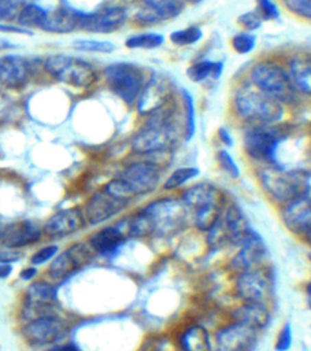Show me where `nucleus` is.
<instances>
[{"instance_id": "nucleus-34", "label": "nucleus", "mask_w": 311, "mask_h": 351, "mask_svg": "<svg viewBox=\"0 0 311 351\" xmlns=\"http://www.w3.org/2000/svg\"><path fill=\"white\" fill-rule=\"evenodd\" d=\"M164 43V36L156 32H145L133 34L126 38L125 45L129 49H153Z\"/></svg>"}, {"instance_id": "nucleus-51", "label": "nucleus", "mask_w": 311, "mask_h": 351, "mask_svg": "<svg viewBox=\"0 0 311 351\" xmlns=\"http://www.w3.org/2000/svg\"><path fill=\"white\" fill-rule=\"evenodd\" d=\"M306 304L307 308L311 311V280L306 285Z\"/></svg>"}, {"instance_id": "nucleus-4", "label": "nucleus", "mask_w": 311, "mask_h": 351, "mask_svg": "<svg viewBox=\"0 0 311 351\" xmlns=\"http://www.w3.org/2000/svg\"><path fill=\"white\" fill-rule=\"evenodd\" d=\"M258 180L264 193L281 206L299 196L310 195L311 189V171L306 169L264 165L258 171Z\"/></svg>"}, {"instance_id": "nucleus-28", "label": "nucleus", "mask_w": 311, "mask_h": 351, "mask_svg": "<svg viewBox=\"0 0 311 351\" xmlns=\"http://www.w3.org/2000/svg\"><path fill=\"white\" fill-rule=\"evenodd\" d=\"M179 351H212L208 330L201 325L188 326L178 337Z\"/></svg>"}, {"instance_id": "nucleus-45", "label": "nucleus", "mask_w": 311, "mask_h": 351, "mask_svg": "<svg viewBox=\"0 0 311 351\" xmlns=\"http://www.w3.org/2000/svg\"><path fill=\"white\" fill-rule=\"evenodd\" d=\"M56 252H58V245H47L44 248H40L37 252H34L30 261L33 265H42L51 261L56 255Z\"/></svg>"}, {"instance_id": "nucleus-7", "label": "nucleus", "mask_w": 311, "mask_h": 351, "mask_svg": "<svg viewBox=\"0 0 311 351\" xmlns=\"http://www.w3.org/2000/svg\"><path fill=\"white\" fill-rule=\"evenodd\" d=\"M286 130L275 125H245L242 130V147L247 156L260 166L278 165L277 149L285 140Z\"/></svg>"}, {"instance_id": "nucleus-16", "label": "nucleus", "mask_w": 311, "mask_h": 351, "mask_svg": "<svg viewBox=\"0 0 311 351\" xmlns=\"http://www.w3.org/2000/svg\"><path fill=\"white\" fill-rule=\"evenodd\" d=\"M64 333H66L64 322L55 315L36 317L22 328L23 337L32 346L51 344L62 339Z\"/></svg>"}, {"instance_id": "nucleus-1", "label": "nucleus", "mask_w": 311, "mask_h": 351, "mask_svg": "<svg viewBox=\"0 0 311 351\" xmlns=\"http://www.w3.org/2000/svg\"><path fill=\"white\" fill-rule=\"evenodd\" d=\"M190 222L189 213L181 197H159L136 213L126 223L130 237H170L182 232Z\"/></svg>"}, {"instance_id": "nucleus-21", "label": "nucleus", "mask_w": 311, "mask_h": 351, "mask_svg": "<svg viewBox=\"0 0 311 351\" xmlns=\"http://www.w3.org/2000/svg\"><path fill=\"white\" fill-rule=\"evenodd\" d=\"M92 255V248L85 244H74L63 254L58 255L56 259L48 267V273L51 277L59 280L75 271L81 265L89 261Z\"/></svg>"}, {"instance_id": "nucleus-24", "label": "nucleus", "mask_w": 311, "mask_h": 351, "mask_svg": "<svg viewBox=\"0 0 311 351\" xmlns=\"http://www.w3.org/2000/svg\"><path fill=\"white\" fill-rule=\"evenodd\" d=\"M126 237L127 234L122 226L108 225L89 237V247L100 255H110L125 243Z\"/></svg>"}, {"instance_id": "nucleus-31", "label": "nucleus", "mask_w": 311, "mask_h": 351, "mask_svg": "<svg viewBox=\"0 0 311 351\" xmlns=\"http://www.w3.org/2000/svg\"><path fill=\"white\" fill-rule=\"evenodd\" d=\"M56 298V289L47 282H34L26 291V307L27 308H45L49 307Z\"/></svg>"}, {"instance_id": "nucleus-29", "label": "nucleus", "mask_w": 311, "mask_h": 351, "mask_svg": "<svg viewBox=\"0 0 311 351\" xmlns=\"http://www.w3.org/2000/svg\"><path fill=\"white\" fill-rule=\"evenodd\" d=\"M288 71L300 93L311 95V56L296 55L289 59Z\"/></svg>"}, {"instance_id": "nucleus-22", "label": "nucleus", "mask_w": 311, "mask_h": 351, "mask_svg": "<svg viewBox=\"0 0 311 351\" xmlns=\"http://www.w3.org/2000/svg\"><path fill=\"white\" fill-rule=\"evenodd\" d=\"M142 4L136 15L141 23H159L174 19L185 7L181 0H142Z\"/></svg>"}, {"instance_id": "nucleus-36", "label": "nucleus", "mask_w": 311, "mask_h": 351, "mask_svg": "<svg viewBox=\"0 0 311 351\" xmlns=\"http://www.w3.org/2000/svg\"><path fill=\"white\" fill-rule=\"evenodd\" d=\"M47 11L36 4H27L22 7V10L18 14V22L25 27H33V26H41Z\"/></svg>"}, {"instance_id": "nucleus-42", "label": "nucleus", "mask_w": 311, "mask_h": 351, "mask_svg": "<svg viewBox=\"0 0 311 351\" xmlns=\"http://www.w3.org/2000/svg\"><path fill=\"white\" fill-rule=\"evenodd\" d=\"M293 343V332H292V326L289 322L284 324L279 329V332L277 333L275 337V343H274V350L275 351H289Z\"/></svg>"}, {"instance_id": "nucleus-49", "label": "nucleus", "mask_w": 311, "mask_h": 351, "mask_svg": "<svg viewBox=\"0 0 311 351\" xmlns=\"http://www.w3.org/2000/svg\"><path fill=\"white\" fill-rule=\"evenodd\" d=\"M12 271V266L11 263H4V262H0V278H5L11 274Z\"/></svg>"}, {"instance_id": "nucleus-32", "label": "nucleus", "mask_w": 311, "mask_h": 351, "mask_svg": "<svg viewBox=\"0 0 311 351\" xmlns=\"http://www.w3.org/2000/svg\"><path fill=\"white\" fill-rule=\"evenodd\" d=\"M182 97V115H184V138L192 140L196 133V106L195 99L188 89H181Z\"/></svg>"}, {"instance_id": "nucleus-9", "label": "nucleus", "mask_w": 311, "mask_h": 351, "mask_svg": "<svg viewBox=\"0 0 311 351\" xmlns=\"http://www.w3.org/2000/svg\"><path fill=\"white\" fill-rule=\"evenodd\" d=\"M104 77L108 88L127 106L136 104L147 82L144 71L132 63H112L104 69Z\"/></svg>"}, {"instance_id": "nucleus-52", "label": "nucleus", "mask_w": 311, "mask_h": 351, "mask_svg": "<svg viewBox=\"0 0 311 351\" xmlns=\"http://www.w3.org/2000/svg\"><path fill=\"white\" fill-rule=\"evenodd\" d=\"M184 4H199V3H201V1H204V0H181Z\"/></svg>"}, {"instance_id": "nucleus-30", "label": "nucleus", "mask_w": 311, "mask_h": 351, "mask_svg": "<svg viewBox=\"0 0 311 351\" xmlns=\"http://www.w3.org/2000/svg\"><path fill=\"white\" fill-rule=\"evenodd\" d=\"M223 62L221 60H210V59H201L196 60L186 69V75L193 82H204L207 80L218 81L222 77L223 73Z\"/></svg>"}, {"instance_id": "nucleus-44", "label": "nucleus", "mask_w": 311, "mask_h": 351, "mask_svg": "<svg viewBox=\"0 0 311 351\" xmlns=\"http://www.w3.org/2000/svg\"><path fill=\"white\" fill-rule=\"evenodd\" d=\"M23 0H0V23L10 21L22 10Z\"/></svg>"}, {"instance_id": "nucleus-47", "label": "nucleus", "mask_w": 311, "mask_h": 351, "mask_svg": "<svg viewBox=\"0 0 311 351\" xmlns=\"http://www.w3.org/2000/svg\"><path fill=\"white\" fill-rule=\"evenodd\" d=\"M21 258V254L11 250V248H7V250H1L0 251V262H4V263H12L15 261H18Z\"/></svg>"}, {"instance_id": "nucleus-48", "label": "nucleus", "mask_w": 311, "mask_h": 351, "mask_svg": "<svg viewBox=\"0 0 311 351\" xmlns=\"http://www.w3.org/2000/svg\"><path fill=\"white\" fill-rule=\"evenodd\" d=\"M45 351H79V350L73 344H60V346H55L52 348H48Z\"/></svg>"}, {"instance_id": "nucleus-35", "label": "nucleus", "mask_w": 311, "mask_h": 351, "mask_svg": "<svg viewBox=\"0 0 311 351\" xmlns=\"http://www.w3.org/2000/svg\"><path fill=\"white\" fill-rule=\"evenodd\" d=\"M203 38V29L199 25H190L170 33V41L177 47H189Z\"/></svg>"}, {"instance_id": "nucleus-10", "label": "nucleus", "mask_w": 311, "mask_h": 351, "mask_svg": "<svg viewBox=\"0 0 311 351\" xmlns=\"http://www.w3.org/2000/svg\"><path fill=\"white\" fill-rule=\"evenodd\" d=\"M45 69L56 80L75 88H88L97 80V73L89 62L69 55L58 53L47 58Z\"/></svg>"}, {"instance_id": "nucleus-54", "label": "nucleus", "mask_w": 311, "mask_h": 351, "mask_svg": "<svg viewBox=\"0 0 311 351\" xmlns=\"http://www.w3.org/2000/svg\"><path fill=\"white\" fill-rule=\"evenodd\" d=\"M1 234H3V229H1V226H0V240H1Z\"/></svg>"}, {"instance_id": "nucleus-46", "label": "nucleus", "mask_w": 311, "mask_h": 351, "mask_svg": "<svg viewBox=\"0 0 311 351\" xmlns=\"http://www.w3.org/2000/svg\"><path fill=\"white\" fill-rule=\"evenodd\" d=\"M218 140L226 147V148H229V147H233V144H234V141H233V136H232V133H230V130L227 129V128H225V126H221L219 129H218Z\"/></svg>"}, {"instance_id": "nucleus-50", "label": "nucleus", "mask_w": 311, "mask_h": 351, "mask_svg": "<svg viewBox=\"0 0 311 351\" xmlns=\"http://www.w3.org/2000/svg\"><path fill=\"white\" fill-rule=\"evenodd\" d=\"M34 276H36V269L33 266L26 267L21 271V278H23V280H32Z\"/></svg>"}, {"instance_id": "nucleus-33", "label": "nucleus", "mask_w": 311, "mask_h": 351, "mask_svg": "<svg viewBox=\"0 0 311 351\" xmlns=\"http://www.w3.org/2000/svg\"><path fill=\"white\" fill-rule=\"evenodd\" d=\"M200 174L199 167L196 166H179L174 169L167 178L163 181V189L164 191H174L179 186L188 184L193 178H196Z\"/></svg>"}, {"instance_id": "nucleus-13", "label": "nucleus", "mask_w": 311, "mask_h": 351, "mask_svg": "<svg viewBox=\"0 0 311 351\" xmlns=\"http://www.w3.org/2000/svg\"><path fill=\"white\" fill-rule=\"evenodd\" d=\"M271 292V280L269 274L256 267L238 273L234 281V293L241 303H264Z\"/></svg>"}, {"instance_id": "nucleus-39", "label": "nucleus", "mask_w": 311, "mask_h": 351, "mask_svg": "<svg viewBox=\"0 0 311 351\" xmlns=\"http://www.w3.org/2000/svg\"><path fill=\"white\" fill-rule=\"evenodd\" d=\"M216 162L223 173H226L230 178H238L240 177V167L237 162L234 160L233 155L227 149H219L216 152Z\"/></svg>"}, {"instance_id": "nucleus-3", "label": "nucleus", "mask_w": 311, "mask_h": 351, "mask_svg": "<svg viewBox=\"0 0 311 351\" xmlns=\"http://www.w3.org/2000/svg\"><path fill=\"white\" fill-rule=\"evenodd\" d=\"M232 110L245 125H275L285 115V106L259 90L249 81L237 85L232 96Z\"/></svg>"}, {"instance_id": "nucleus-55", "label": "nucleus", "mask_w": 311, "mask_h": 351, "mask_svg": "<svg viewBox=\"0 0 311 351\" xmlns=\"http://www.w3.org/2000/svg\"><path fill=\"white\" fill-rule=\"evenodd\" d=\"M308 259H310V261H311V254H310V255H308Z\"/></svg>"}, {"instance_id": "nucleus-25", "label": "nucleus", "mask_w": 311, "mask_h": 351, "mask_svg": "<svg viewBox=\"0 0 311 351\" xmlns=\"http://www.w3.org/2000/svg\"><path fill=\"white\" fill-rule=\"evenodd\" d=\"M234 322L255 329H264L270 322V311L264 303H241L232 311Z\"/></svg>"}, {"instance_id": "nucleus-14", "label": "nucleus", "mask_w": 311, "mask_h": 351, "mask_svg": "<svg viewBox=\"0 0 311 351\" xmlns=\"http://www.w3.org/2000/svg\"><path fill=\"white\" fill-rule=\"evenodd\" d=\"M256 343L255 329L233 321L216 332L212 351H253Z\"/></svg>"}, {"instance_id": "nucleus-18", "label": "nucleus", "mask_w": 311, "mask_h": 351, "mask_svg": "<svg viewBox=\"0 0 311 351\" xmlns=\"http://www.w3.org/2000/svg\"><path fill=\"white\" fill-rule=\"evenodd\" d=\"M129 206L127 202L119 200L101 189L100 192L93 193L85 207V218L90 225H100L112 217L118 215Z\"/></svg>"}, {"instance_id": "nucleus-15", "label": "nucleus", "mask_w": 311, "mask_h": 351, "mask_svg": "<svg viewBox=\"0 0 311 351\" xmlns=\"http://www.w3.org/2000/svg\"><path fill=\"white\" fill-rule=\"evenodd\" d=\"M267 255L266 244L262 236L253 229L237 247V252L230 259V269L238 274L256 267H260Z\"/></svg>"}, {"instance_id": "nucleus-26", "label": "nucleus", "mask_w": 311, "mask_h": 351, "mask_svg": "<svg viewBox=\"0 0 311 351\" xmlns=\"http://www.w3.org/2000/svg\"><path fill=\"white\" fill-rule=\"evenodd\" d=\"M29 77L27 62L18 55H7L0 59V82L8 88L22 86Z\"/></svg>"}, {"instance_id": "nucleus-27", "label": "nucleus", "mask_w": 311, "mask_h": 351, "mask_svg": "<svg viewBox=\"0 0 311 351\" xmlns=\"http://www.w3.org/2000/svg\"><path fill=\"white\" fill-rule=\"evenodd\" d=\"M82 12L70 8H58L55 11H47L45 18L41 23V29L53 33H70L79 29Z\"/></svg>"}, {"instance_id": "nucleus-5", "label": "nucleus", "mask_w": 311, "mask_h": 351, "mask_svg": "<svg viewBox=\"0 0 311 351\" xmlns=\"http://www.w3.org/2000/svg\"><path fill=\"white\" fill-rule=\"evenodd\" d=\"M179 197L189 213L193 226L206 233L212 228L227 204L225 192L207 181L188 186Z\"/></svg>"}, {"instance_id": "nucleus-40", "label": "nucleus", "mask_w": 311, "mask_h": 351, "mask_svg": "<svg viewBox=\"0 0 311 351\" xmlns=\"http://www.w3.org/2000/svg\"><path fill=\"white\" fill-rule=\"evenodd\" d=\"M262 21H275L279 18L281 12L278 5L274 0H256V10H255Z\"/></svg>"}, {"instance_id": "nucleus-53", "label": "nucleus", "mask_w": 311, "mask_h": 351, "mask_svg": "<svg viewBox=\"0 0 311 351\" xmlns=\"http://www.w3.org/2000/svg\"><path fill=\"white\" fill-rule=\"evenodd\" d=\"M304 240H306V243H307L308 245H311V230L304 236Z\"/></svg>"}, {"instance_id": "nucleus-20", "label": "nucleus", "mask_w": 311, "mask_h": 351, "mask_svg": "<svg viewBox=\"0 0 311 351\" xmlns=\"http://www.w3.org/2000/svg\"><path fill=\"white\" fill-rule=\"evenodd\" d=\"M126 11L122 7H107L92 14H82L79 29L92 33H112L126 21Z\"/></svg>"}, {"instance_id": "nucleus-43", "label": "nucleus", "mask_w": 311, "mask_h": 351, "mask_svg": "<svg viewBox=\"0 0 311 351\" xmlns=\"http://www.w3.org/2000/svg\"><path fill=\"white\" fill-rule=\"evenodd\" d=\"M237 22H238V25H240L245 32H251V33H253L255 30H258V29L262 26V23H263L262 18L259 16V14H258L255 10H253V11H252V10H251V11H245V12L240 14Z\"/></svg>"}, {"instance_id": "nucleus-41", "label": "nucleus", "mask_w": 311, "mask_h": 351, "mask_svg": "<svg viewBox=\"0 0 311 351\" xmlns=\"http://www.w3.org/2000/svg\"><path fill=\"white\" fill-rule=\"evenodd\" d=\"M285 8L303 19H311V0H282Z\"/></svg>"}, {"instance_id": "nucleus-37", "label": "nucleus", "mask_w": 311, "mask_h": 351, "mask_svg": "<svg viewBox=\"0 0 311 351\" xmlns=\"http://www.w3.org/2000/svg\"><path fill=\"white\" fill-rule=\"evenodd\" d=\"M230 45L236 53L248 55L256 48V36L245 30L238 32L232 37Z\"/></svg>"}, {"instance_id": "nucleus-6", "label": "nucleus", "mask_w": 311, "mask_h": 351, "mask_svg": "<svg viewBox=\"0 0 311 351\" xmlns=\"http://www.w3.org/2000/svg\"><path fill=\"white\" fill-rule=\"evenodd\" d=\"M247 81L284 106L295 104L300 95L288 67L274 59L255 62L248 70Z\"/></svg>"}, {"instance_id": "nucleus-23", "label": "nucleus", "mask_w": 311, "mask_h": 351, "mask_svg": "<svg viewBox=\"0 0 311 351\" xmlns=\"http://www.w3.org/2000/svg\"><path fill=\"white\" fill-rule=\"evenodd\" d=\"M41 228L29 219L10 223L3 229L1 241L7 248L15 250L36 243L41 237Z\"/></svg>"}, {"instance_id": "nucleus-19", "label": "nucleus", "mask_w": 311, "mask_h": 351, "mask_svg": "<svg viewBox=\"0 0 311 351\" xmlns=\"http://www.w3.org/2000/svg\"><path fill=\"white\" fill-rule=\"evenodd\" d=\"M86 225L85 214L77 208H64L55 213L44 225V233L49 237L60 239L79 232Z\"/></svg>"}, {"instance_id": "nucleus-12", "label": "nucleus", "mask_w": 311, "mask_h": 351, "mask_svg": "<svg viewBox=\"0 0 311 351\" xmlns=\"http://www.w3.org/2000/svg\"><path fill=\"white\" fill-rule=\"evenodd\" d=\"M174 85L163 74H153L147 80L138 99H137V111L142 117H148L155 111L166 107L174 101Z\"/></svg>"}, {"instance_id": "nucleus-2", "label": "nucleus", "mask_w": 311, "mask_h": 351, "mask_svg": "<svg viewBox=\"0 0 311 351\" xmlns=\"http://www.w3.org/2000/svg\"><path fill=\"white\" fill-rule=\"evenodd\" d=\"M178 110L174 101L148 115L145 125L132 137V151L142 156L171 152L181 137Z\"/></svg>"}, {"instance_id": "nucleus-38", "label": "nucleus", "mask_w": 311, "mask_h": 351, "mask_svg": "<svg viewBox=\"0 0 311 351\" xmlns=\"http://www.w3.org/2000/svg\"><path fill=\"white\" fill-rule=\"evenodd\" d=\"M74 48L84 52H95V53H111L115 49V45L110 41L103 40H78L74 41Z\"/></svg>"}, {"instance_id": "nucleus-8", "label": "nucleus", "mask_w": 311, "mask_h": 351, "mask_svg": "<svg viewBox=\"0 0 311 351\" xmlns=\"http://www.w3.org/2000/svg\"><path fill=\"white\" fill-rule=\"evenodd\" d=\"M251 230L252 228L242 210L236 203H227L216 222L207 232V243L214 251L238 247Z\"/></svg>"}, {"instance_id": "nucleus-11", "label": "nucleus", "mask_w": 311, "mask_h": 351, "mask_svg": "<svg viewBox=\"0 0 311 351\" xmlns=\"http://www.w3.org/2000/svg\"><path fill=\"white\" fill-rule=\"evenodd\" d=\"M162 173L163 167L156 160L142 159L127 165L121 170L116 178L134 199L137 196L152 193L162 181Z\"/></svg>"}, {"instance_id": "nucleus-17", "label": "nucleus", "mask_w": 311, "mask_h": 351, "mask_svg": "<svg viewBox=\"0 0 311 351\" xmlns=\"http://www.w3.org/2000/svg\"><path fill=\"white\" fill-rule=\"evenodd\" d=\"M281 219L290 233L304 237L311 230V196L303 195L282 204Z\"/></svg>"}]
</instances>
